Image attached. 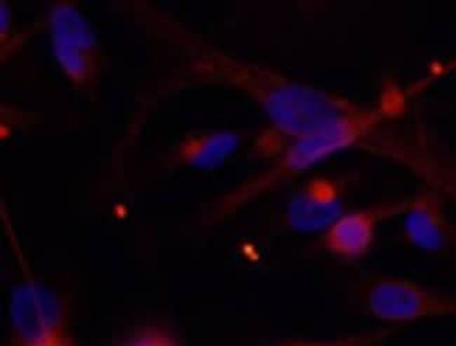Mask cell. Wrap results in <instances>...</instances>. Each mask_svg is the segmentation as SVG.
<instances>
[{"mask_svg":"<svg viewBox=\"0 0 456 346\" xmlns=\"http://www.w3.org/2000/svg\"><path fill=\"white\" fill-rule=\"evenodd\" d=\"M368 313L378 321L406 324L456 317V296L427 289L404 277H379L365 296Z\"/></svg>","mask_w":456,"mask_h":346,"instance_id":"cell-1","label":"cell"},{"mask_svg":"<svg viewBox=\"0 0 456 346\" xmlns=\"http://www.w3.org/2000/svg\"><path fill=\"white\" fill-rule=\"evenodd\" d=\"M379 119L380 111L378 109L360 106L357 111L338 117L318 130L295 136L294 143L285 153V169L302 172L338 151L353 147L374 128Z\"/></svg>","mask_w":456,"mask_h":346,"instance_id":"cell-2","label":"cell"},{"mask_svg":"<svg viewBox=\"0 0 456 346\" xmlns=\"http://www.w3.org/2000/svg\"><path fill=\"white\" fill-rule=\"evenodd\" d=\"M14 346H38L68 338L60 306L53 294L36 284L17 287L12 296Z\"/></svg>","mask_w":456,"mask_h":346,"instance_id":"cell-3","label":"cell"},{"mask_svg":"<svg viewBox=\"0 0 456 346\" xmlns=\"http://www.w3.org/2000/svg\"><path fill=\"white\" fill-rule=\"evenodd\" d=\"M346 180L316 177L291 197L287 218L301 233L326 231L344 214Z\"/></svg>","mask_w":456,"mask_h":346,"instance_id":"cell-4","label":"cell"},{"mask_svg":"<svg viewBox=\"0 0 456 346\" xmlns=\"http://www.w3.org/2000/svg\"><path fill=\"white\" fill-rule=\"evenodd\" d=\"M403 231L414 248L427 252H444L456 243V230L433 190H424L407 200Z\"/></svg>","mask_w":456,"mask_h":346,"instance_id":"cell-5","label":"cell"},{"mask_svg":"<svg viewBox=\"0 0 456 346\" xmlns=\"http://www.w3.org/2000/svg\"><path fill=\"white\" fill-rule=\"evenodd\" d=\"M406 203L407 200L379 209L344 213L324 233V247L341 260H360L374 243L378 223L390 214H403Z\"/></svg>","mask_w":456,"mask_h":346,"instance_id":"cell-6","label":"cell"},{"mask_svg":"<svg viewBox=\"0 0 456 346\" xmlns=\"http://www.w3.org/2000/svg\"><path fill=\"white\" fill-rule=\"evenodd\" d=\"M53 51L68 74L80 77L86 70L82 51L90 47L92 30L86 19L69 4H60L51 13Z\"/></svg>","mask_w":456,"mask_h":346,"instance_id":"cell-7","label":"cell"},{"mask_svg":"<svg viewBox=\"0 0 456 346\" xmlns=\"http://www.w3.org/2000/svg\"><path fill=\"white\" fill-rule=\"evenodd\" d=\"M238 145V134L216 131L200 138L190 150L189 158L195 167L214 168L224 162Z\"/></svg>","mask_w":456,"mask_h":346,"instance_id":"cell-8","label":"cell"},{"mask_svg":"<svg viewBox=\"0 0 456 346\" xmlns=\"http://www.w3.org/2000/svg\"><path fill=\"white\" fill-rule=\"evenodd\" d=\"M396 330L392 326L374 328L324 341H288L277 346H382Z\"/></svg>","mask_w":456,"mask_h":346,"instance_id":"cell-9","label":"cell"},{"mask_svg":"<svg viewBox=\"0 0 456 346\" xmlns=\"http://www.w3.org/2000/svg\"><path fill=\"white\" fill-rule=\"evenodd\" d=\"M123 346H180L170 334L158 328H149L136 334Z\"/></svg>","mask_w":456,"mask_h":346,"instance_id":"cell-10","label":"cell"},{"mask_svg":"<svg viewBox=\"0 0 456 346\" xmlns=\"http://www.w3.org/2000/svg\"><path fill=\"white\" fill-rule=\"evenodd\" d=\"M0 13H2V30H4L7 23H9V11H7L4 2H2V11H0Z\"/></svg>","mask_w":456,"mask_h":346,"instance_id":"cell-11","label":"cell"},{"mask_svg":"<svg viewBox=\"0 0 456 346\" xmlns=\"http://www.w3.org/2000/svg\"><path fill=\"white\" fill-rule=\"evenodd\" d=\"M38 346H73L72 341L69 338H63V340L55 341V342L45 343V345Z\"/></svg>","mask_w":456,"mask_h":346,"instance_id":"cell-12","label":"cell"}]
</instances>
